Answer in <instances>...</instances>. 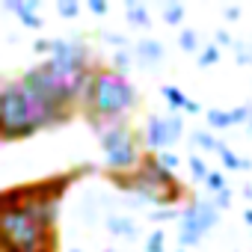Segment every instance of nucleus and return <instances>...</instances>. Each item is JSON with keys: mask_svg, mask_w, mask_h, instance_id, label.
<instances>
[{"mask_svg": "<svg viewBox=\"0 0 252 252\" xmlns=\"http://www.w3.org/2000/svg\"><path fill=\"white\" fill-rule=\"evenodd\" d=\"M137 104H140V92L128 77L113 71V68L95 65L77 107L83 110L89 128H92V125L125 122V116H128Z\"/></svg>", "mask_w": 252, "mask_h": 252, "instance_id": "nucleus-1", "label": "nucleus"}, {"mask_svg": "<svg viewBox=\"0 0 252 252\" xmlns=\"http://www.w3.org/2000/svg\"><path fill=\"white\" fill-rule=\"evenodd\" d=\"M45 128H51L45 113L18 80L0 86V143L30 140Z\"/></svg>", "mask_w": 252, "mask_h": 252, "instance_id": "nucleus-2", "label": "nucleus"}, {"mask_svg": "<svg viewBox=\"0 0 252 252\" xmlns=\"http://www.w3.org/2000/svg\"><path fill=\"white\" fill-rule=\"evenodd\" d=\"M0 249L3 252H57V231L27 208L0 211Z\"/></svg>", "mask_w": 252, "mask_h": 252, "instance_id": "nucleus-3", "label": "nucleus"}, {"mask_svg": "<svg viewBox=\"0 0 252 252\" xmlns=\"http://www.w3.org/2000/svg\"><path fill=\"white\" fill-rule=\"evenodd\" d=\"M92 131L101 146L104 169L107 175H128L140 166L146 149L140 134L131 128L128 122H110V125H92Z\"/></svg>", "mask_w": 252, "mask_h": 252, "instance_id": "nucleus-4", "label": "nucleus"}, {"mask_svg": "<svg viewBox=\"0 0 252 252\" xmlns=\"http://www.w3.org/2000/svg\"><path fill=\"white\" fill-rule=\"evenodd\" d=\"M220 217L222 214L214 208L208 196H193L178 214V249L190 252L193 246H199L202 237L220 225Z\"/></svg>", "mask_w": 252, "mask_h": 252, "instance_id": "nucleus-5", "label": "nucleus"}, {"mask_svg": "<svg viewBox=\"0 0 252 252\" xmlns=\"http://www.w3.org/2000/svg\"><path fill=\"white\" fill-rule=\"evenodd\" d=\"M184 116L181 113H169V116H149L146 119V128L140 134L143 140V149L149 155H158V152H169L181 137H184Z\"/></svg>", "mask_w": 252, "mask_h": 252, "instance_id": "nucleus-6", "label": "nucleus"}, {"mask_svg": "<svg viewBox=\"0 0 252 252\" xmlns=\"http://www.w3.org/2000/svg\"><path fill=\"white\" fill-rule=\"evenodd\" d=\"M104 225H107V231H110L113 237H122V240H137V237H143V231H140V222H137L131 214L110 211V214L104 217Z\"/></svg>", "mask_w": 252, "mask_h": 252, "instance_id": "nucleus-7", "label": "nucleus"}, {"mask_svg": "<svg viewBox=\"0 0 252 252\" xmlns=\"http://www.w3.org/2000/svg\"><path fill=\"white\" fill-rule=\"evenodd\" d=\"M131 57L143 65H158V63H163L166 48H163L160 39H140V42L131 45Z\"/></svg>", "mask_w": 252, "mask_h": 252, "instance_id": "nucleus-8", "label": "nucleus"}, {"mask_svg": "<svg viewBox=\"0 0 252 252\" xmlns=\"http://www.w3.org/2000/svg\"><path fill=\"white\" fill-rule=\"evenodd\" d=\"M125 15H128V21L134 27H152V15L146 9V3H140V0H125Z\"/></svg>", "mask_w": 252, "mask_h": 252, "instance_id": "nucleus-9", "label": "nucleus"}, {"mask_svg": "<svg viewBox=\"0 0 252 252\" xmlns=\"http://www.w3.org/2000/svg\"><path fill=\"white\" fill-rule=\"evenodd\" d=\"M3 9H9L15 18H24V15H39L42 0H3Z\"/></svg>", "mask_w": 252, "mask_h": 252, "instance_id": "nucleus-10", "label": "nucleus"}, {"mask_svg": "<svg viewBox=\"0 0 252 252\" xmlns=\"http://www.w3.org/2000/svg\"><path fill=\"white\" fill-rule=\"evenodd\" d=\"M190 143H193L199 152H205V155H217V149H220V140H217L211 131H202V128H196V131L190 134Z\"/></svg>", "mask_w": 252, "mask_h": 252, "instance_id": "nucleus-11", "label": "nucleus"}, {"mask_svg": "<svg viewBox=\"0 0 252 252\" xmlns=\"http://www.w3.org/2000/svg\"><path fill=\"white\" fill-rule=\"evenodd\" d=\"M217 155H220V160H222V166H225L228 172H243V169H249V160L237 158V152H231V149H228L225 143H220Z\"/></svg>", "mask_w": 252, "mask_h": 252, "instance_id": "nucleus-12", "label": "nucleus"}, {"mask_svg": "<svg viewBox=\"0 0 252 252\" xmlns=\"http://www.w3.org/2000/svg\"><path fill=\"white\" fill-rule=\"evenodd\" d=\"M160 95H163V101L172 107V113H184L187 95H184V89H181V86H172V83H166V86H160Z\"/></svg>", "mask_w": 252, "mask_h": 252, "instance_id": "nucleus-13", "label": "nucleus"}, {"mask_svg": "<svg viewBox=\"0 0 252 252\" xmlns=\"http://www.w3.org/2000/svg\"><path fill=\"white\" fill-rule=\"evenodd\" d=\"M205 122H208V128H211V131H225V128H234V125H231V116H228V110H220V107L205 110Z\"/></svg>", "mask_w": 252, "mask_h": 252, "instance_id": "nucleus-14", "label": "nucleus"}, {"mask_svg": "<svg viewBox=\"0 0 252 252\" xmlns=\"http://www.w3.org/2000/svg\"><path fill=\"white\" fill-rule=\"evenodd\" d=\"M178 48H181L184 54H199V48H202L199 33H196L193 27H181V30H178Z\"/></svg>", "mask_w": 252, "mask_h": 252, "instance_id": "nucleus-15", "label": "nucleus"}, {"mask_svg": "<svg viewBox=\"0 0 252 252\" xmlns=\"http://www.w3.org/2000/svg\"><path fill=\"white\" fill-rule=\"evenodd\" d=\"M131 65H134V57H131V51H113V54H110V65H107V68H113V71H119V74H125V77H128Z\"/></svg>", "mask_w": 252, "mask_h": 252, "instance_id": "nucleus-16", "label": "nucleus"}, {"mask_svg": "<svg viewBox=\"0 0 252 252\" xmlns=\"http://www.w3.org/2000/svg\"><path fill=\"white\" fill-rule=\"evenodd\" d=\"M220 60H222V51H220L214 42L202 45V48H199V54H196V63H199L202 68H208V65H217Z\"/></svg>", "mask_w": 252, "mask_h": 252, "instance_id": "nucleus-17", "label": "nucleus"}, {"mask_svg": "<svg viewBox=\"0 0 252 252\" xmlns=\"http://www.w3.org/2000/svg\"><path fill=\"white\" fill-rule=\"evenodd\" d=\"M160 15H163V21L169 27H181V21L187 18V9H184V3H166L160 9Z\"/></svg>", "mask_w": 252, "mask_h": 252, "instance_id": "nucleus-18", "label": "nucleus"}, {"mask_svg": "<svg viewBox=\"0 0 252 252\" xmlns=\"http://www.w3.org/2000/svg\"><path fill=\"white\" fill-rule=\"evenodd\" d=\"M187 166H190L193 181L205 184V178H208V172H211V166L205 163V158H202V155H190V158H187Z\"/></svg>", "mask_w": 252, "mask_h": 252, "instance_id": "nucleus-19", "label": "nucleus"}, {"mask_svg": "<svg viewBox=\"0 0 252 252\" xmlns=\"http://www.w3.org/2000/svg\"><path fill=\"white\" fill-rule=\"evenodd\" d=\"M205 190H208V196H217V193L228 190L225 175H222V172H217V169H211V172H208V178H205Z\"/></svg>", "mask_w": 252, "mask_h": 252, "instance_id": "nucleus-20", "label": "nucleus"}, {"mask_svg": "<svg viewBox=\"0 0 252 252\" xmlns=\"http://www.w3.org/2000/svg\"><path fill=\"white\" fill-rule=\"evenodd\" d=\"M146 252H166V237H163V231L160 228H155L152 234H146Z\"/></svg>", "mask_w": 252, "mask_h": 252, "instance_id": "nucleus-21", "label": "nucleus"}, {"mask_svg": "<svg viewBox=\"0 0 252 252\" xmlns=\"http://www.w3.org/2000/svg\"><path fill=\"white\" fill-rule=\"evenodd\" d=\"M80 3L77 0H57V12H60V18H77L80 15Z\"/></svg>", "mask_w": 252, "mask_h": 252, "instance_id": "nucleus-22", "label": "nucleus"}, {"mask_svg": "<svg viewBox=\"0 0 252 252\" xmlns=\"http://www.w3.org/2000/svg\"><path fill=\"white\" fill-rule=\"evenodd\" d=\"M155 158H158V163H160L163 169H169V172H175V169L181 166V158H178L175 152H158Z\"/></svg>", "mask_w": 252, "mask_h": 252, "instance_id": "nucleus-23", "label": "nucleus"}, {"mask_svg": "<svg viewBox=\"0 0 252 252\" xmlns=\"http://www.w3.org/2000/svg\"><path fill=\"white\" fill-rule=\"evenodd\" d=\"M178 208H155V214H149V220L152 222H172V220H178Z\"/></svg>", "mask_w": 252, "mask_h": 252, "instance_id": "nucleus-24", "label": "nucleus"}, {"mask_svg": "<svg viewBox=\"0 0 252 252\" xmlns=\"http://www.w3.org/2000/svg\"><path fill=\"white\" fill-rule=\"evenodd\" d=\"M231 54H234V60H237L240 65H252V48H249L246 42H234Z\"/></svg>", "mask_w": 252, "mask_h": 252, "instance_id": "nucleus-25", "label": "nucleus"}, {"mask_svg": "<svg viewBox=\"0 0 252 252\" xmlns=\"http://www.w3.org/2000/svg\"><path fill=\"white\" fill-rule=\"evenodd\" d=\"M234 42H237V39H234V36H231L228 30H222V27H220L217 33H214V45H217L220 51H222V48H228V51H231V48H234Z\"/></svg>", "mask_w": 252, "mask_h": 252, "instance_id": "nucleus-26", "label": "nucleus"}, {"mask_svg": "<svg viewBox=\"0 0 252 252\" xmlns=\"http://www.w3.org/2000/svg\"><path fill=\"white\" fill-rule=\"evenodd\" d=\"M228 116H231V125H246V122H249V104H237V107H231Z\"/></svg>", "mask_w": 252, "mask_h": 252, "instance_id": "nucleus-27", "label": "nucleus"}, {"mask_svg": "<svg viewBox=\"0 0 252 252\" xmlns=\"http://www.w3.org/2000/svg\"><path fill=\"white\" fill-rule=\"evenodd\" d=\"M208 199H211V202H214V208L222 214L225 208H231V199H234V196H231V190H222V193H217V196H208Z\"/></svg>", "mask_w": 252, "mask_h": 252, "instance_id": "nucleus-28", "label": "nucleus"}, {"mask_svg": "<svg viewBox=\"0 0 252 252\" xmlns=\"http://www.w3.org/2000/svg\"><path fill=\"white\" fill-rule=\"evenodd\" d=\"M104 39H107L110 45H116V51H131V42L125 39L122 33H104Z\"/></svg>", "mask_w": 252, "mask_h": 252, "instance_id": "nucleus-29", "label": "nucleus"}, {"mask_svg": "<svg viewBox=\"0 0 252 252\" xmlns=\"http://www.w3.org/2000/svg\"><path fill=\"white\" fill-rule=\"evenodd\" d=\"M86 9H89L92 15H98V18H101V15H107V12H110V3H107V0H86Z\"/></svg>", "mask_w": 252, "mask_h": 252, "instance_id": "nucleus-30", "label": "nucleus"}, {"mask_svg": "<svg viewBox=\"0 0 252 252\" xmlns=\"http://www.w3.org/2000/svg\"><path fill=\"white\" fill-rule=\"evenodd\" d=\"M51 42L54 39H36L33 42V54L36 57H51Z\"/></svg>", "mask_w": 252, "mask_h": 252, "instance_id": "nucleus-31", "label": "nucleus"}, {"mask_svg": "<svg viewBox=\"0 0 252 252\" xmlns=\"http://www.w3.org/2000/svg\"><path fill=\"white\" fill-rule=\"evenodd\" d=\"M18 21H21L27 30H42V24H45L42 15H24V18H18Z\"/></svg>", "mask_w": 252, "mask_h": 252, "instance_id": "nucleus-32", "label": "nucleus"}, {"mask_svg": "<svg viewBox=\"0 0 252 252\" xmlns=\"http://www.w3.org/2000/svg\"><path fill=\"white\" fill-rule=\"evenodd\" d=\"M240 15H243L240 6H222V18H225V21H237Z\"/></svg>", "mask_w": 252, "mask_h": 252, "instance_id": "nucleus-33", "label": "nucleus"}, {"mask_svg": "<svg viewBox=\"0 0 252 252\" xmlns=\"http://www.w3.org/2000/svg\"><path fill=\"white\" fill-rule=\"evenodd\" d=\"M199 113H202V104L187 98V104H184V113H181V116H199Z\"/></svg>", "mask_w": 252, "mask_h": 252, "instance_id": "nucleus-34", "label": "nucleus"}, {"mask_svg": "<svg viewBox=\"0 0 252 252\" xmlns=\"http://www.w3.org/2000/svg\"><path fill=\"white\" fill-rule=\"evenodd\" d=\"M243 222L252 228V208H246V211H243Z\"/></svg>", "mask_w": 252, "mask_h": 252, "instance_id": "nucleus-35", "label": "nucleus"}, {"mask_svg": "<svg viewBox=\"0 0 252 252\" xmlns=\"http://www.w3.org/2000/svg\"><path fill=\"white\" fill-rule=\"evenodd\" d=\"M243 196H246V199L252 202V184H246V187H243Z\"/></svg>", "mask_w": 252, "mask_h": 252, "instance_id": "nucleus-36", "label": "nucleus"}, {"mask_svg": "<svg viewBox=\"0 0 252 252\" xmlns=\"http://www.w3.org/2000/svg\"><path fill=\"white\" fill-rule=\"evenodd\" d=\"M246 128H249V134H252V104H249V122H246Z\"/></svg>", "mask_w": 252, "mask_h": 252, "instance_id": "nucleus-37", "label": "nucleus"}, {"mask_svg": "<svg viewBox=\"0 0 252 252\" xmlns=\"http://www.w3.org/2000/svg\"><path fill=\"white\" fill-rule=\"evenodd\" d=\"M68 252H83V249H80V246H71V249H68Z\"/></svg>", "mask_w": 252, "mask_h": 252, "instance_id": "nucleus-38", "label": "nucleus"}, {"mask_svg": "<svg viewBox=\"0 0 252 252\" xmlns=\"http://www.w3.org/2000/svg\"><path fill=\"white\" fill-rule=\"evenodd\" d=\"M178 252H187V249H178Z\"/></svg>", "mask_w": 252, "mask_h": 252, "instance_id": "nucleus-39", "label": "nucleus"}, {"mask_svg": "<svg viewBox=\"0 0 252 252\" xmlns=\"http://www.w3.org/2000/svg\"><path fill=\"white\" fill-rule=\"evenodd\" d=\"M104 252H113V249H104Z\"/></svg>", "mask_w": 252, "mask_h": 252, "instance_id": "nucleus-40", "label": "nucleus"}, {"mask_svg": "<svg viewBox=\"0 0 252 252\" xmlns=\"http://www.w3.org/2000/svg\"><path fill=\"white\" fill-rule=\"evenodd\" d=\"M0 252H3V249H0Z\"/></svg>", "mask_w": 252, "mask_h": 252, "instance_id": "nucleus-41", "label": "nucleus"}]
</instances>
